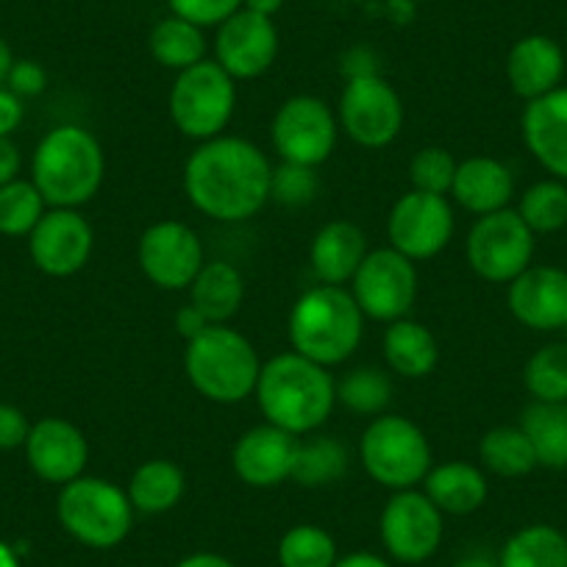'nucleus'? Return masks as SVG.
Here are the masks:
<instances>
[{
	"mask_svg": "<svg viewBox=\"0 0 567 567\" xmlns=\"http://www.w3.org/2000/svg\"><path fill=\"white\" fill-rule=\"evenodd\" d=\"M337 559L340 554H337L334 537L315 523L292 526L278 543L281 567H334Z\"/></svg>",
	"mask_w": 567,
	"mask_h": 567,
	"instance_id": "nucleus-35",
	"label": "nucleus"
},
{
	"mask_svg": "<svg viewBox=\"0 0 567 567\" xmlns=\"http://www.w3.org/2000/svg\"><path fill=\"white\" fill-rule=\"evenodd\" d=\"M148 48H151V56L167 70H182L193 68V64L204 62L206 59V40H204V29H198L195 23L189 20L171 18L159 20V23L151 29L148 37Z\"/></svg>",
	"mask_w": 567,
	"mask_h": 567,
	"instance_id": "nucleus-31",
	"label": "nucleus"
},
{
	"mask_svg": "<svg viewBox=\"0 0 567 567\" xmlns=\"http://www.w3.org/2000/svg\"><path fill=\"white\" fill-rule=\"evenodd\" d=\"M167 3L176 18L189 20L198 29H212V25L217 29L243 9V0H167Z\"/></svg>",
	"mask_w": 567,
	"mask_h": 567,
	"instance_id": "nucleus-41",
	"label": "nucleus"
},
{
	"mask_svg": "<svg viewBox=\"0 0 567 567\" xmlns=\"http://www.w3.org/2000/svg\"><path fill=\"white\" fill-rule=\"evenodd\" d=\"M460 162L454 159V154L445 148H423L412 156L409 162V182L412 189L429 195H445L449 198L451 187H454V176Z\"/></svg>",
	"mask_w": 567,
	"mask_h": 567,
	"instance_id": "nucleus-39",
	"label": "nucleus"
},
{
	"mask_svg": "<svg viewBox=\"0 0 567 567\" xmlns=\"http://www.w3.org/2000/svg\"><path fill=\"white\" fill-rule=\"evenodd\" d=\"M56 515L75 543L95 550L117 548L134 526L128 493L97 476H79L64 484L56 501Z\"/></svg>",
	"mask_w": 567,
	"mask_h": 567,
	"instance_id": "nucleus-6",
	"label": "nucleus"
},
{
	"mask_svg": "<svg viewBox=\"0 0 567 567\" xmlns=\"http://www.w3.org/2000/svg\"><path fill=\"white\" fill-rule=\"evenodd\" d=\"M392 401V381L381 368H357L337 381V403L357 414H384Z\"/></svg>",
	"mask_w": 567,
	"mask_h": 567,
	"instance_id": "nucleus-37",
	"label": "nucleus"
},
{
	"mask_svg": "<svg viewBox=\"0 0 567 567\" xmlns=\"http://www.w3.org/2000/svg\"><path fill=\"white\" fill-rule=\"evenodd\" d=\"M337 123L362 148H386L403 128V103L381 73L357 75L342 86Z\"/></svg>",
	"mask_w": 567,
	"mask_h": 567,
	"instance_id": "nucleus-10",
	"label": "nucleus"
},
{
	"mask_svg": "<svg viewBox=\"0 0 567 567\" xmlns=\"http://www.w3.org/2000/svg\"><path fill=\"white\" fill-rule=\"evenodd\" d=\"M48 212L45 198L34 182H14L0 187V234L7 237H29Z\"/></svg>",
	"mask_w": 567,
	"mask_h": 567,
	"instance_id": "nucleus-38",
	"label": "nucleus"
},
{
	"mask_svg": "<svg viewBox=\"0 0 567 567\" xmlns=\"http://www.w3.org/2000/svg\"><path fill=\"white\" fill-rule=\"evenodd\" d=\"M245 298L243 272L231 261H206L189 284V303L209 318V323H228Z\"/></svg>",
	"mask_w": 567,
	"mask_h": 567,
	"instance_id": "nucleus-27",
	"label": "nucleus"
},
{
	"mask_svg": "<svg viewBox=\"0 0 567 567\" xmlns=\"http://www.w3.org/2000/svg\"><path fill=\"white\" fill-rule=\"evenodd\" d=\"M478 460L489 473L504 478L528 476L537 465L532 443L520 425H498L489 429L478 443Z\"/></svg>",
	"mask_w": 567,
	"mask_h": 567,
	"instance_id": "nucleus-33",
	"label": "nucleus"
},
{
	"mask_svg": "<svg viewBox=\"0 0 567 567\" xmlns=\"http://www.w3.org/2000/svg\"><path fill=\"white\" fill-rule=\"evenodd\" d=\"M254 395L265 423L278 425L292 437H307L334 412L337 381L331 379L329 368L287 351L261 364Z\"/></svg>",
	"mask_w": 567,
	"mask_h": 567,
	"instance_id": "nucleus-2",
	"label": "nucleus"
},
{
	"mask_svg": "<svg viewBox=\"0 0 567 567\" xmlns=\"http://www.w3.org/2000/svg\"><path fill=\"white\" fill-rule=\"evenodd\" d=\"M409 3H420V0H409Z\"/></svg>",
	"mask_w": 567,
	"mask_h": 567,
	"instance_id": "nucleus-53",
	"label": "nucleus"
},
{
	"mask_svg": "<svg viewBox=\"0 0 567 567\" xmlns=\"http://www.w3.org/2000/svg\"><path fill=\"white\" fill-rule=\"evenodd\" d=\"M340 123L329 103L315 95H296L278 106L270 140L281 162L320 167L334 154Z\"/></svg>",
	"mask_w": 567,
	"mask_h": 567,
	"instance_id": "nucleus-11",
	"label": "nucleus"
},
{
	"mask_svg": "<svg viewBox=\"0 0 567 567\" xmlns=\"http://www.w3.org/2000/svg\"><path fill=\"white\" fill-rule=\"evenodd\" d=\"M523 142L554 178L567 182V86L528 101L520 120Z\"/></svg>",
	"mask_w": 567,
	"mask_h": 567,
	"instance_id": "nucleus-21",
	"label": "nucleus"
},
{
	"mask_svg": "<svg viewBox=\"0 0 567 567\" xmlns=\"http://www.w3.org/2000/svg\"><path fill=\"white\" fill-rule=\"evenodd\" d=\"M454 209L445 195H429L409 189L395 200L386 217L390 248L412 261L434 259L454 239Z\"/></svg>",
	"mask_w": 567,
	"mask_h": 567,
	"instance_id": "nucleus-14",
	"label": "nucleus"
},
{
	"mask_svg": "<svg viewBox=\"0 0 567 567\" xmlns=\"http://www.w3.org/2000/svg\"><path fill=\"white\" fill-rule=\"evenodd\" d=\"M23 123V103L9 86H0V136H9Z\"/></svg>",
	"mask_w": 567,
	"mask_h": 567,
	"instance_id": "nucleus-44",
	"label": "nucleus"
},
{
	"mask_svg": "<svg viewBox=\"0 0 567 567\" xmlns=\"http://www.w3.org/2000/svg\"><path fill=\"white\" fill-rule=\"evenodd\" d=\"M270 162L254 142L220 134L189 154L184 193L200 215L217 223H243L270 200Z\"/></svg>",
	"mask_w": 567,
	"mask_h": 567,
	"instance_id": "nucleus-1",
	"label": "nucleus"
},
{
	"mask_svg": "<svg viewBox=\"0 0 567 567\" xmlns=\"http://www.w3.org/2000/svg\"><path fill=\"white\" fill-rule=\"evenodd\" d=\"M520 429L532 443L539 467L567 471V403L534 401L523 412Z\"/></svg>",
	"mask_w": 567,
	"mask_h": 567,
	"instance_id": "nucleus-29",
	"label": "nucleus"
},
{
	"mask_svg": "<svg viewBox=\"0 0 567 567\" xmlns=\"http://www.w3.org/2000/svg\"><path fill=\"white\" fill-rule=\"evenodd\" d=\"M29 432V417L18 406H12V403H0V451L23 449Z\"/></svg>",
	"mask_w": 567,
	"mask_h": 567,
	"instance_id": "nucleus-43",
	"label": "nucleus"
},
{
	"mask_svg": "<svg viewBox=\"0 0 567 567\" xmlns=\"http://www.w3.org/2000/svg\"><path fill=\"white\" fill-rule=\"evenodd\" d=\"M517 215L534 234H554L567 226V184L559 178L537 182L520 195Z\"/></svg>",
	"mask_w": 567,
	"mask_h": 567,
	"instance_id": "nucleus-34",
	"label": "nucleus"
},
{
	"mask_svg": "<svg viewBox=\"0 0 567 567\" xmlns=\"http://www.w3.org/2000/svg\"><path fill=\"white\" fill-rule=\"evenodd\" d=\"M351 296L364 318L392 323L406 318L417 301V267L395 248L368 250L351 278Z\"/></svg>",
	"mask_w": 567,
	"mask_h": 567,
	"instance_id": "nucleus-12",
	"label": "nucleus"
},
{
	"mask_svg": "<svg viewBox=\"0 0 567 567\" xmlns=\"http://www.w3.org/2000/svg\"><path fill=\"white\" fill-rule=\"evenodd\" d=\"M451 567H498V559H489L484 554H467L462 559H456Z\"/></svg>",
	"mask_w": 567,
	"mask_h": 567,
	"instance_id": "nucleus-51",
	"label": "nucleus"
},
{
	"mask_svg": "<svg viewBox=\"0 0 567 567\" xmlns=\"http://www.w3.org/2000/svg\"><path fill=\"white\" fill-rule=\"evenodd\" d=\"M379 532L390 559L420 565L440 550L445 520L443 512L429 501V495L417 493V487L398 489L381 509Z\"/></svg>",
	"mask_w": 567,
	"mask_h": 567,
	"instance_id": "nucleus-13",
	"label": "nucleus"
},
{
	"mask_svg": "<svg viewBox=\"0 0 567 567\" xmlns=\"http://www.w3.org/2000/svg\"><path fill=\"white\" fill-rule=\"evenodd\" d=\"M561 75H565V53L545 34L523 37L506 56V79L512 92L526 103L561 86Z\"/></svg>",
	"mask_w": 567,
	"mask_h": 567,
	"instance_id": "nucleus-22",
	"label": "nucleus"
},
{
	"mask_svg": "<svg viewBox=\"0 0 567 567\" xmlns=\"http://www.w3.org/2000/svg\"><path fill=\"white\" fill-rule=\"evenodd\" d=\"M465 250L478 278L512 284L532 267L534 231L523 223L517 209H501L473 223Z\"/></svg>",
	"mask_w": 567,
	"mask_h": 567,
	"instance_id": "nucleus-9",
	"label": "nucleus"
},
{
	"mask_svg": "<svg viewBox=\"0 0 567 567\" xmlns=\"http://www.w3.org/2000/svg\"><path fill=\"white\" fill-rule=\"evenodd\" d=\"M20 173V151L9 136H0V187L14 182Z\"/></svg>",
	"mask_w": 567,
	"mask_h": 567,
	"instance_id": "nucleus-46",
	"label": "nucleus"
},
{
	"mask_svg": "<svg viewBox=\"0 0 567 567\" xmlns=\"http://www.w3.org/2000/svg\"><path fill=\"white\" fill-rule=\"evenodd\" d=\"M320 193V176L318 167H303V165H290V162H281L278 167H272L270 176V200H276L278 206H287V209H301L309 206Z\"/></svg>",
	"mask_w": 567,
	"mask_h": 567,
	"instance_id": "nucleus-40",
	"label": "nucleus"
},
{
	"mask_svg": "<svg viewBox=\"0 0 567 567\" xmlns=\"http://www.w3.org/2000/svg\"><path fill=\"white\" fill-rule=\"evenodd\" d=\"M498 567H567V537L545 523L520 528L501 548Z\"/></svg>",
	"mask_w": 567,
	"mask_h": 567,
	"instance_id": "nucleus-30",
	"label": "nucleus"
},
{
	"mask_svg": "<svg viewBox=\"0 0 567 567\" xmlns=\"http://www.w3.org/2000/svg\"><path fill=\"white\" fill-rule=\"evenodd\" d=\"M368 256L364 231L351 220H331L315 234L309 261L320 284L346 287Z\"/></svg>",
	"mask_w": 567,
	"mask_h": 567,
	"instance_id": "nucleus-24",
	"label": "nucleus"
},
{
	"mask_svg": "<svg viewBox=\"0 0 567 567\" xmlns=\"http://www.w3.org/2000/svg\"><path fill=\"white\" fill-rule=\"evenodd\" d=\"M523 381L534 401L567 403V342L539 348L526 362Z\"/></svg>",
	"mask_w": 567,
	"mask_h": 567,
	"instance_id": "nucleus-36",
	"label": "nucleus"
},
{
	"mask_svg": "<svg viewBox=\"0 0 567 567\" xmlns=\"http://www.w3.org/2000/svg\"><path fill=\"white\" fill-rule=\"evenodd\" d=\"M423 493L443 515H473L484 506L489 495L487 476L473 462H443L425 473Z\"/></svg>",
	"mask_w": 567,
	"mask_h": 567,
	"instance_id": "nucleus-25",
	"label": "nucleus"
},
{
	"mask_svg": "<svg viewBox=\"0 0 567 567\" xmlns=\"http://www.w3.org/2000/svg\"><path fill=\"white\" fill-rule=\"evenodd\" d=\"M176 567H237L231 559L220 554H212V550H198V554H189L178 561Z\"/></svg>",
	"mask_w": 567,
	"mask_h": 567,
	"instance_id": "nucleus-48",
	"label": "nucleus"
},
{
	"mask_svg": "<svg viewBox=\"0 0 567 567\" xmlns=\"http://www.w3.org/2000/svg\"><path fill=\"white\" fill-rule=\"evenodd\" d=\"M334 567H392L384 556L370 554V550H353V554L340 556L334 561Z\"/></svg>",
	"mask_w": 567,
	"mask_h": 567,
	"instance_id": "nucleus-47",
	"label": "nucleus"
},
{
	"mask_svg": "<svg viewBox=\"0 0 567 567\" xmlns=\"http://www.w3.org/2000/svg\"><path fill=\"white\" fill-rule=\"evenodd\" d=\"M348 449L334 437H312L298 440L296 462H292L290 482L301 487L318 489L340 482L348 471Z\"/></svg>",
	"mask_w": 567,
	"mask_h": 567,
	"instance_id": "nucleus-32",
	"label": "nucleus"
},
{
	"mask_svg": "<svg viewBox=\"0 0 567 567\" xmlns=\"http://www.w3.org/2000/svg\"><path fill=\"white\" fill-rule=\"evenodd\" d=\"M92 245L95 234L79 209H48L29 234L31 261L53 278H68L84 270Z\"/></svg>",
	"mask_w": 567,
	"mask_h": 567,
	"instance_id": "nucleus-17",
	"label": "nucleus"
},
{
	"mask_svg": "<svg viewBox=\"0 0 567 567\" xmlns=\"http://www.w3.org/2000/svg\"><path fill=\"white\" fill-rule=\"evenodd\" d=\"M0 567H20V559L12 545L0 543Z\"/></svg>",
	"mask_w": 567,
	"mask_h": 567,
	"instance_id": "nucleus-52",
	"label": "nucleus"
},
{
	"mask_svg": "<svg viewBox=\"0 0 567 567\" xmlns=\"http://www.w3.org/2000/svg\"><path fill=\"white\" fill-rule=\"evenodd\" d=\"M187 478L184 471L171 460H151L142 462L128 482V501L134 512L142 515H165L176 509L178 501L184 498Z\"/></svg>",
	"mask_w": 567,
	"mask_h": 567,
	"instance_id": "nucleus-28",
	"label": "nucleus"
},
{
	"mask_svg": "<svg viewBox=\"0 0 567 567\" xmlns=\"http://www.w3.org/2000/svg\"><path fill=\"white\" fill-rule=\"evenodd\" d=\"M364 334V315L351 290L318 284L303 292L290 312V346L309 362L334 368L357 353Z\"/></svg>",
	"mask_w": 567,
	"mask_h": 567,
	"instance_id": "nucleus-4",
	"label": "nucleus"
},
{
	"mask_svg": "<svg viewBox=\"0 0 567 567\" xmlns=\"http://www.w3.org/2000/svg\"><path fill=\"white\" fill-rule=\"evenodd\" d=\"M136 261L159 290H189V284L206 265V256L198 234L187 223L159 220L142 231Z\"/></svg>",
	"mask_w": 567,
	"mask_h": 567,
	"instance_id": "nucleus-15",
	"label": "nucleus"
},
{
	"mask_svg": "<svg viewBox=\"0 0 567 567\" xmlns=\"http://www.w3.org/2000/svg\"><path fill=\"white\" fill-rule=\"evenodd\" d=\"M451 195L471 215H493V212L509 209V200L515 195V176L504 162L493 156H471L456 167Z\"/></svg>",
	"mask_w": 567,
	"mask_h": 567,
	"instance_id": "nucleus-23",
	"label": "nucleus"
},
{
	"mask_svg": "<svg viewBox=\"0 0 567 567\" xmlns=\"http://www.w3.org/2000/svg\"><path fill=\"white\" fill-rule=\"evenodd\" d=\"M23 449L31 471L42 482L59 484V487L84 476V467L90 462L84 432L64 417H42L40 423L31 425Z\"/></svg>",
	"mask_w": 567,
	"mask_h": 567,
	"instance_id": "nucleus-18",
	"label": "nucleus"
},
{
	"mask_svg": "<svg viewBox=\"0 0 567 567\" xmlns=\"http://www.w3.org/2000/svg\"><path fill=\"white\" fill-rule=\"evenodd\" d=\"M14 64V56H12V48L7 45V40L0 37V86L7 84L9 79V70H12Z\"/></svg>",
	"mask_w": 567,
	"mask_h": 567,
	"instance_id": "nucleus-50",
	"label": "nucleus"
},
{
	"mask_svg": "<svg viewBox=\"0 0 567 567\" xmlns=\"http://www.w3.org/2000/svg\"><path fill=\"white\" fill-rule=\"evenodd\" d=\"M278 56V31L272 18L239 9L217 25L215 62L234 81H250L265 75Z\"/></svg>",
	"mask_w": 567,
	"mask_h": 567,
	"instance_id": "nucleus-16",
	"label": "nucleus"
},
{
	"mask_svg": "<svg viewBox=\"0 0 567 567\" xmlns=\"http://www.w3.org/2000/svg\"><path fill=\"white\" fill-rule=\"evenodd\" d=\"M184 373L206 401L239 403L254 395L261 362L248 337L215 323L187 342Z\"/></svg>",
	"mask_w": 567,
	"mask_h": 567,
	"instance_id": "nucleus-5",
	"label": "nucleus"
},
{
	"mask_svg": "<svg viewBox=\"0 0 567 567\" xmlns=\"http://www.w3.org/2000/svg\"><path fill=\"white\" fill-rule=\"evenodd\" d=\"M298 437L284 432L272 423L248 429L231 451V465L239 482L256 489H270L290 482L292 462H296Z\"/></svg>",
	"mask_w": 567,
	"mask_h": 567,
	"instance_id": "nucleus-19",
	"label": "nucleus"
},
{
	"mask_svg": "<svg viewBox=\"0 0 567 567\" xmlns=\"http://www.w3.org/2000/svg\"><path fill=\"white\" fill-rule=\"evenodd\" d=\"M106 176V156L92 131L56 125L40 140L31 159V182L51 209L90 204Z\"/></svg>",
	"mask_w": 567,
	"mask_h": 567,
	"instance_id": "nucleus-3",
	"label": "nucleus"
},
{
	"mask_svg": "<svg viewBox=\"0 0 567 567\" xmlns=\"http://www.w3.org/2000/svg\"><path fill=\"white\" fill-rule=\"evenodd\" d=\"M506 301L517 323L526 329H567V272L561 267L532 265L509 284Z\"/></svg>",
	"mask_w": 567,
	"mask_h": 567,
	"instance_id": "nucleus-20",
	"label": "nucleus"
},
{
	"mask_svg": "<svg viewBox=\"0 0 567 567\" xmlns=\"http://www.w3.org/2000/svg\"><path fill=\"white\" fill-rule=\"evenodd\" d=\"M7 86L18 97H34L40 92H45L48 86V73L42 70V64L31 62V59H14L12 70H9Z\"/></svg>",
	"mask_w": 567,
	"mask_h": 567,
	"instance_id": "nucleus-42",
	"label": "nucleus"
},
{
	"mask_svg": "<svg viewBox=\"0 0 567 567\" xmlns=\"http://www.w3.org/2000/svg\"><path fill=\"white\" fill-rule=\"evenodd\" d=\"M209 326H215V323H209V318H206L200 309H195L193 303H187V307H182L176 312V329L187 342L193 340V337H198L200 331L209 329Z\"/></svg>",
	"mask_w": 567,
	"mask_h": 567,
	"instance_id": "nucleus-45",
	"label": "nucleus"
},
{
	"mask_svg": "<svg viewBox=\"0 0 567 567\" xmlns=\"http://www.w3.org/2000/svg\"><path fill=\"white\" fill-rule=\"evenodd\" d=\"M237 109V81L215 62L193 64L182 70L171 90L173 125L189 140H215L231 123Z\"/></svg>",
	"mask_w": 567,
	"mask_h": 567,
	"instance_id": "nucleus-8",
	"label": "nucleus"
},
{
	"mask_svg": "<svg viewBox=\"0 0 567 567\" xmlns=\"http://www.w3.org/2000/svg\"><path fill=\"white\" fill-rule=\"evenodd\" d=\"M359 462L373 482L398 493L417 487L432 471V445L403 414H379L359 440Z\"/></svg>",
	"mask_w": 567,
	"mask_h": 567,
	"instance_id": "nucleus-7",
	"label": "nucleus"
},
{
	"mask_svg": "<svg viewBox=\"0 0 567 567\" xmlns=\"http://www.w3.org/2000/svg\"><path fill=\"white\" fill-rule=\"evenodd\" d=\"M281 7L284 0H243V9L261 14V18H276L281 12Z\"/></svg>",
	"mask_w": 567,
	"mask_h": 567,
	"instance_id": "nucleus-49",
	"label": "nucleus"
},
{
	"mask_svg": "<svg viewBox=\"0 0 567 567\" xmlns=\"http://www.w3.org/2000/svg\"><path fill=\"white\" fill-rule=\"evenodd\" d=\"M381 351H384L392 373L403 375V379H425L429 373H434L440 362L437 337L432 334L429 326L409 318L386 323Z\"/></svg>",
	"mask_w": 567,
	"mask_h": 567,
	"instance_id": "nucleus-26",
	"label": "nucleus"
}]
</instances>
